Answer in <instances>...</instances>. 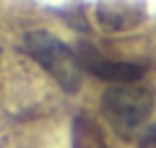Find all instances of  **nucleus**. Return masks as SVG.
Returning a JSON list of instances; mask_svg holds the SVG:
<instances>
[{
	"instance_id": "nucleus-1",
	"label": "nucleus",
	"mask_w": 156,
	"mask_h": 148,
	"mask_svg": "<svg viewBox=\"0 0 156 148\" xmlns=\"http://www.w3.org/2000/svg\"><path fill=\"white\" fill-rule=\"evenodd\" d=\"M23 49L26 55L37 62L44 73H50L62 91L76 93L83 81V68L78 62L76 47L65 44L60 37L44 31V29H34L23 34Z\"/></svg>"
},
{
	"instance_id": "nucleus-2",
	"label": "nucleus",
	"mask_w": 156,
	"mask_h": 148,
	"mask_svg": "<svg viewBox=\"0 0 156 148\" xmlns=\"http://www.w3.org/2000/svg\"><path fill=\"white\" fill-rule=\"evenodd\" d=\"M154 112V93L143 86H109L101 93V115L125 140L135 135Z\"/></svg>"
},
{
	"instance_id": "nucleus-3",
	"label": "nucleus",
	"mask_w": 156,
	"mask_h": 148,
	"mask_svg": "<svg viewBox=\"0 0 156 148\" xmlns=\"http://www.w3.org/2000/svg\"><path fill=\"white\" fill-rule=\"evenodd\" d=\"M78 62L83 73H91L99 81H107L112 86H135L146 76L148 68L143 62H128V60H107L91 42H78L76 44Z\"/></svg>"
},
{
	"instance_id": "nucleus-4",
	"label": "nucleus",
	"mask_w": 156,
	"mask_h": 148,
	"mask_svg": "<svg viewBox=\"0 0 156 148\" xmlns=\"http://www.w3.org/2000/svg\"><path fill=\"white\" fill-rule=\"evenodd\" d=\"M94 18L104 31L112 34H120V31H130L135 29L138 23H143L146 18V3H96L94 5Z\"/></svg>"
},
{
	"instance_id": "nucleus-5",
	"label": "nucleus",
	"mask_w": 156,
	"mask_h": 148,
	"mask_svg": "<svg viewBox=\"0 0 156 148\" xmlns=\"http://www.w3.org/2000/svg\"><path fill=\"white\" fill-rule=\"evenodd\" d=\"M138 148H156V122L138 135Z\"/></svg>"
}]
</instances>
